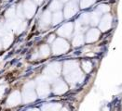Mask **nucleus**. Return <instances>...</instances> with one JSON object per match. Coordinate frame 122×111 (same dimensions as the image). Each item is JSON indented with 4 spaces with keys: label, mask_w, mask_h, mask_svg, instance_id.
I'll list each match as a JSON object with an SVG mask.
<instances>
[{
    "label": "nucleus",
    "mask_w": 122,
    "mask_h": 111,
    "mask_svg": "<svg viewBox=\"0 0 122 111\" xmlns=\"http://www.w3.org/2000/svg\"><path fill=\"white\" fill-rule=\"evenodd\" d=\"M70 45L69 43L63 38H57L52 43V53L55 56H59L66 53L69 50Z\"/></svg>",
    "instance_id": "nucleus-1"
},
{
    "label": "nucleus",
    "mask_w": 122,
    "mask_h": 111,
    "mask_svg": "<svg viewBox=\"0 0 122 111\" xmlns=\"http://www.w3.org/2000/svg\"><path fill=\"white\" fill-rule=\"evenodd\" d=\"M21 8H22L23 16L27 19H31L36 11V6L32 0H25L21 5Z\"/></svg>",
    "instance_id": "nucleus-2"
},
{
    "label": "nucleus",
    "mask_w": 122,
    "mask_h": 111,
    "mask_svg": "<svg viewBox=\"0 0 122 111\" xmlns=\"http://www.w3.org/2000/svg\"><path fill=\"white\" fill-rule=\"evenodd\" d=\"M60 72H61V64L57 62L51 63L45 69V75L50 79L56 78L57 76H59Z\"/></svg>",
    "instance_id": "nucleus-3"
},
{
    "label": "nucleus",
    "mask_w": 122,
    "mask_h": 111,
    "mask_svg": "<svg viewBox=\"0 0 122 111\" xmlns=\"http://www.w3.org/2000/svg\"><path fill=\"white\" fill-rule=\"evenodd\" d=\"M65 78H66V81H68L70 84H76L77 82H80L83 80V74H82V72L78 68L75 71H71L70 73L66 74Z\"/></svg>",
    "instance_id": "nucleus-4"
},
{
    "label": "nucleus",
    "mask_w": 122,
    "mask_h": 111,
    "mask_svg": "<svg viewBox=\"0 0 122 111\" xmlns=\"http://www.w3.org/2000/svg\"><path fill=\"white\" fill-rule=\"evenodd\" d=\"M74 30V25L72 22H67L65 24H63L59 28V30L57 31V33L61 36V38H70L73 33Z\"/></svg>",
    "instance_id": "nucleus-5"
},
{
    "label": "nucleus",
    "mask_w": 122,
    "mask_h": 111,
    "mask_svg": "<svg viewBox=\"0 0 122 111\" xmlns=\"http://www.w3.org/2000/svg\"><path fill=\"white\" fill-rule=\"evenodd\" d=\"M77 10H78V8H77V5H76V2L72 1V2H69L65 6L62 15L65 19H70L77 12Z\"/></svg>",
    "instance_id": "nucleus-6"
},
{
    "label": "nucleus",
    "mask_w": 122,
    "mask_h": 111,
    "mask_svg": "<svg viewBox=\"0 0 122 111\" xmlns=\"http://www.w3.org/2000/svg\"><path fill=\"white\" fill-rule=\"evenodd\" d=\"M21 102V95L19 91L12 92L9 95L8 99H7V105L10 107H13L16 106H19Z\"/></svg>",
    "instance_id": "nucleus-7"
},
{
    "label": "nucleus",
    "mask_w": 122,
    "mask_h": 111,
    "mask_svg": "<svg viewBox=\"0 0 122 111\" xmlns=\"http://www.w3.org/2000/svg\"><path fill=\"white\" fill-rule=\"evenodd\" d=\"M68 90V86L67 84L61 80L55 81L52 86V91L55 94H62L64 93H66Z\"/></svg>",
    "instance_id": "nucleus-8"
},
{
    "label": "nucleus",
    "mask_w": 122,
    "mask_h": 111,
    "mask_svg": "<svg viewBox=\"0 0 122 111\" xmlns=\"http://www.w3.org/2000/svg\"><path fill=\"white\" fill-rule=\"evenodd\" d=\"M36 91H37V94L39 97H41V98L47 97L51 92L49 83L46 81H39V83L37 84V87H36Z\"/></svg>",
    "instance_id": "nucleus-9"
},
{
    "label": "nucleus",
    "mask_w": 122,
    "mask_h": 111,
    "mask_svg": "<svg viewBox=\"0 0 122 111\" xmlns=\"http://www.w3.org/2000/svg\"><path fill=\"white\" fill-rule=\"evenodd\" d=\"M100 30L102 31H106L111 28V25H112V17L110 14H105L102 19L100 20Z\"/></svg>",
    "instance_id": "nucleus-10"
},
{
    "label": "nucleus",
    "mask_w": 122,
    "mask_h": 111,
    "mask_svg": "<svg viewBox=\"0 0 122 111\" xmlns=\"http://www.w3.org/2000/svg\"><path fill=\"white\" fill-rule=\"evenodd\" d=\"M85 41L87 43H94L99 39L100 37V31L95 29V28H92L87 31L86 33V36H85Z\"/></svg>",
    "instance_id": "nucleus-11"
},
{
    "label": "nucleus",
    "mask_w": 122,
    "mask_h": 111,
    "mask_svg": "<svg viewBox=\"0 0 122 111\" xmlns=\"http://www.w3.org/2000/svg\"><path fill=\"white\" fill-rule=\"evenodd\" d=\"M51 22V14L50 10H46L41 15L39 20V26L40 28H47Z\"/></svg>",
    "instance_id": "nucleus-12"
},
{
    "label": "nucleus",
    "mask_w": 122,
    "mask_h": 111,
    "mask_svg": "<svg viewBox=\"0 0 122 111\" xmlns=\"http://www.w3.org/2000/svg\"><path fill=\"white\" fill-rule=\"evenodd\" d=\"M36 99V94L34 90H23L22 93V97L21 100L23 101L24 104L32 103Z\"/></svg>",
    "instance_id": "nucleus-13"
},
{
    "label": "nucleus",
    "mask_w": 122,
    "mask_h": 111,
    "mask_svg": "<svg viewBox=\"0 0 122 111\" xmlns=\"http://www.w3.org/2000/svg\"><path fill=\"white\" fill-rule=\"evenodd\" d=\"M78 69V63L75 60H69L66 61L63 65V73H64V76L68 73H70L71 71H75Z\"/></svg>",
    "instance_id": "nucleus-14"
},
{
    "label": "nucleus",
    "mask_w": 122,
    "mask_h": 111,
    "mask_svg": "<svg viewBox=\"0 0 122 111\" xmlns=\"http://www.w3.org/2000/svg\"><path fill=\"white\" fill-rule=\"evenodd\" d=\"M13 35L10 33V32H8L6 33L4 36H2V39H1V44H2V46L4 48H8L9 46L11 45V44L13 43Z\"/></svg>",
    "instance_id": "nucleus-15"
},
{
    "label": "nucleus",
    "mask_w": 122,
    "mask_h": 111,
    "mask_svg": "<svg viewBox=\"0 0 122 111\" xmlns=\"http://www.w3.org/2000/svg\"><path fill=\"white\" fill-rule=\"evenodd\" d=\"M37 54H38V58H48L50 56V54H51L50 46L48 44H42L39 47V50L37 52Z\"/></svg>",
    "instance_id": "nucleus-16"
},
{
    "label": "nucleus",
    "mask_w": 122,
    "mask_h": 111,
    "mask_svg": "<svg viewBox=\"0 0 122 111\" xmlns=\"http://www.w3.org/2000/svg\"><path fill=\"white\" fill-rule=\"evenodd\" d=\"M73 45L74 46H80L84 43V36L81 32H76L73 38Z\"/></svg>",
    "instance_id": "nucleus-17"
},
{
    "label": "nucleus",
    "mask_w": 122,
    "mask_h": 111,
    "mask_svg": "<svg viewBox=\"0 0 122 111\" xmlns=\"http://www.w3.org/2000/svg\"><path fill=\"white\" fill-rule=\"evenodd\" d=\"M62 20H63V15L61 11H57L51 16V22L53 25H57V24L61 23Z\"/></svg>",
    "instance_id": "nucleus-18"
},
{
    "label": "nucleus",
    "mask_w": 122,
    "mask_h": 111,
    "mask_svg": "<svg viewBox=\"0 0 122 111\" xmlns=\"http://www.w3.org/2000/svg\"><path fill=\"white\" fill-rule=\"evenodd\" d=\"M60 109L61 106L59 104H47L42 107V111H59Z\"/></svg>",
    "instance_id": "nucleus-19"
},
{
    "label": "nucleus",
    "mask_w": 122,
    "mask_h": 111,
    "mask_svg": "<svg viewBox=\"0 0 122 111\" xmlns=\"http://www.w3.org/2000/svg\"><path fill=\"white\" fill-rule=\"evenodd\" d=\"M61 9V2H60L59 0H52L50 5V9L51 11L57 12L60 11V9Z\"/></svg>",
    "instance_id": "nucleus-20"
},
{
    "label": "nucleus",
    "mask_w": 122,
    "mask_h": 111,
    "mask_svg": "<svg viewBox=\"0 0 122 111\" xmlns=\"http://www.w3.org/2000/svg\"><path fill=\"white\" fill-rule=\"evenodd\" d=\"M5 17L7 18V20H13L16 18V9L15 8H10L9 9L5 12Z\"/></svg>",
    "instance_id": "nucleus-21"
},
{
    "label": "nucleus",
    "mask_w": 122,
    "mask_h": 111,
    "mask_svg": "<svg viewBox=\"0 0 122 111\" xmlns=\"http://www.w3.org/2000/svg\"><path fill=\"white\" fill-rule=\"evenodd\" d=\"M100 21V16L98 12H93L92 15H90V23L92 26H95Z\"/></svg>",
    "instance_id": "nucleus-22"
},
{
    "label": "nucleus",
    "mask_w": 122,
    "mask_h": 111,
    "mask_svg": "<svg viewBox=\"0 0 122 111\" xmlns=\"http://www.w3.org/2000/svg\"><path fill=\"white\" fill-rule=\"evenodd\" d=\"M82 69L86 73H90L92 70V64L91 61L84 60L82 61Z\"/></svg>",
    "instance_id": "nucleus-23"
},
{
    "label": "nucleus",
    "mask_w": 122,
    "mask_h": 111,
    "mask_svg": "<svg viewBox=\"0 0 122 111\" xmlns=\"http://www.w3.org/2000/svg\"><path fill=\"white\" fill-rule=\"evenodd\" d=\"M94 2H95V0H81L80 1V8L81 9H87V8L91 7Z\"/></svg>",
    "instance_id": "nucleus-24"
},
{
    "label": "nucleus",
    "mask_w": 122,
    "mask_h": 111,
    "mask_svg": "<svg viewBox=\"0 0 122 111\" xmlns=\"http://www.w3.org/2000/svg\"><path fill=\"white\" fill-rule=\"evenodd\" d=\"M8 32H9V31L7 30V27H6L5 23L0 22V36H4Z\"/></svg>",
    "instance_id": "nucleus-25"
},
{
    "label": "nucleus",
    "mask_w": 122,
    "mask_h": 111,
    "mask_svg": "<svg viewBox=\"0 0 122 111\" xmlns=\"http://www.w3.org/2000/svg\"><path fill=\"white\" fill-rule=\"evenodd\" d=\"M98 10H99L101 13H106V12H108V11L110 10V8H109L107 5H101V6H99Z\"/></svg>",
    "instance_id": "nucleus-26"
},
{
    "label": "nucleus",
    "mask_w": 122,
    "mask_h": 111,
    "mask_svg": "<svg viewBox=\"0 0 122 111\" xmlns=\"http://www.w3.org/2000/svg\"><path fill=\"white\" fill-rule=\"evenodd\" d=\"M5 93H6V86L1 85L0 86V98L3 97V95L5 94Z\"/></svg>",
    "instance_id": "nucleus-27"
},
{
    "label": "nucleus",
    "mask_w": 122,
    "mask_h": 111,
    "mask_svg": "<svg viewBox=\"0 0 122 111\" xmlns=\"http://www.w3.org/2000/svg\"><path fill=\"white\" fill-rule=\"evenodd\" d=\"M54 41H55V35H54V34H51V35L49 36V38H48V43L52 44Z\"/></svg>",
    "instance_id": "nucleus-28"
},
{
    "label": "nucleus",
    "mask_w": 122,
    "mask_h": 111,
    "mask_svg": "<svg viewBox=\"0 0 122 111\" xmlns=\"http://www.w3.org/2000/svg\"><path fill=\"white\" fill-rule=\"evenodd\" d=\"M32 1H33L34 3H36V4H37V5H41L44 0H32Z\"/></svg>",
    "instance_id": "nucleus-29"
},
{
    "label": "nucleus",
    "mask_w": 122,
    "mask_h": 111,
    "mask_svg": "<svg viewBox=\"0 0 122 111\" xmlns=\"http://www.w3.org/2000/svg\"><path fill=\"white\" fill-rule=\"evenodd\" d=\"M26 111H39L37 108H31V109H28V110H26Z\"/></svg>",
    "instance_id": "nucleus-30"
},
{
    "label": "nucleus",
    "mask_w": 122,
    "mask_h": 111,
    "mask_svg": "<svg viewBox=\"0 0 122 111\" xmlns=\"http://www.w3.org/2000/svg\"><path fill=\"white\" fill-rule=\"evenodd\" d=\"M60 2H67V1H69V0H59Z\"/></svg>",
    "instance_id": "nucleus-31"
},
{
    "label": "nucleus",
    "mask_w": 122,
    "mask_h": 111,
    "mask_svg": "<svg viewBox=\"0 0 122 111\" xmlns=\"http://www.w3.org/2000/svg\"><path fill=\"white\" fill-rule=\"evenodd\" d=\"M1 48H2V44H1V39H0V50H1Z\"/></svg>",
    "instance_id": "nucleus-32"
},
{
    "label": "nucleus",
    "mask_w": 122,
    "mask_h": 111,
    "mask_svg": "<svg viewBox=\"0 0 122 111\" xmlns=\"http://www.w3.org/2000/svg\"><path fill=\"white\" fill-rule=\"evenodd\" d=\"M60 111H68V110H67L66 108H62V109H61V110H60Z\"/></svg>",
    "instance_id": "nucleus-33"
}]
</instances>
